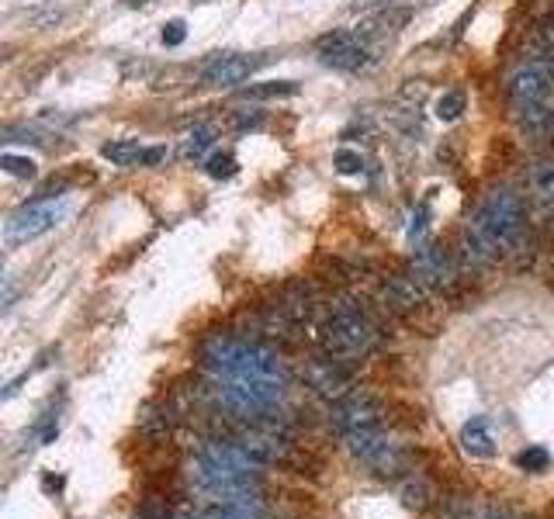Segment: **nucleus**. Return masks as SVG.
<instances>
[{
	"mask_svg": "<svg viewBox=\"0 0 554 519\" xmlns=\"http://www.w3.org/2000/svg\"><path fill=\"white\" fill-rule=\"evenodd\" d=\"M319 340H323L329 357H364L374 343H378V326L371 315L354 302H340L326 312L323 326H319Z\"/></svg>",
	"mask_w": 554,
	"mask_h": 519,
	"instance_id": "4",
	"label": "nucleus"
},
{
	"mask_svg": "<svg viewBox=\"0 0 554 519\" xmlns=\"http://www.w3.org/2000/svg\"><path fill=\"white\" fill-rule=\"evenodd\" d=\"M309 385L323 395H343L350 385V374L343 371V360L340 357H326V360H312L309 371H305Z\"/></svg>",
	"mask_w": 554,
	"mask_h": 519,
	"instance_id": "10",
	"label": "nucleus"
},
{
	"mask_svg": "<svg viewBox=\"0 0 554 519\" xmlns=\"http://www.w3.org/2000/svg\"><path fill=\"white\" fill-rule=\"evenodd\" d=\"M464 111V94L461 90H447V94L437 97V118L440 122H458Z\"/></svg>",
	"mask_w": 554,
	"mask_h": 519,
	"instance_id": "17",
	"label": "nucleus"
},
{
	"mask_svg": "<svg viewBox=\"0 0 554 519\" xmlns=\"http://www.w3.org/2000/svg\"><path fill=\"white\" fill-rule=\"evenodd\" d=\"M298 94V84L295 80H271V84H250L243 90V97L250 101H267V97H291Z\"/></svg>",
	"mask_w": 554,
	"mask_h": 519,
	"instance_id": "15",
	"label": "nucleus"
},
{
	"mask_svg": "<svg viewBox=\"0 0 554 519\" xmlns=\"http://www.w3.org/2000/svg\"><path fill=\"white\" fill-rule=\"evenodd\" d=\"M523 236V205L513 191H489L461 229V257L468 267H485L499 253L513 250Z\"/></svg>",
	"mask_w": 554,
	"mask_h": 519,
	"instance_id": "3",
	"label": "nucleus"
},
{
	"mask_svg": "<svg viewBox=\"0 0 554 519\" xmlns=\"http://www.w3.org/2000/svg\"><path fill=\"white\" fill-rule=\"evenodd\" d=\"M413 274L426 288H447L454 281V263L437 246H419L413 253Z\"/></svg>",
	"mask_w": 554,
	"mask_h": 519,
	"instance_id": "9",
	"label": "nucleus"
},
{
	"mask_svg": "<svg viewBox=\"0 0 554 519\" xmlns=\"http://www.w3.org/2000/svg\"><path fill=\"white\" fill-rule=\"evenodd\" d=\"M461 447L468 450L471 457H492V454H496V440H492L489 423H485L482 416L471 419V423H464V430H461Z\"/></svg>",
	"mask_w": 554,
	"mask_h": 519,
	"instance_id": "11",
	"label": "nucleus"
},
{
	"mask_svg": "<svg viewBox=\"0 0 554 519\" xmlns=\"http://www.w3.org/2000/svg\"><path fill=\"white\" fill-rule=\"evenodd\" d=\"M160 39H163V45H167V49H174V45H181L187 39V25H184L181 18L167 21V25H163V32H160Z\"/></svg>",
	"mask_w": 554,
	"mask_h": 519,
	"instance_id": "21",
	"label": "nucleus"
},
{
	"mask_svg": "<svg viewBox=\"0 0 554 519\" xmlns=\"http://www.w3.org/2000/svg\"><path fill=\"white\" fill-rule=\"evenodd\" d=\"M426 218H430V208H426V205H419V208H416V215H413V225H409V236H413V239L423 236V229H426Z\"/></svg>",
	"mask_w": 554,
	"mask_h": 519,
	"instance_id": "23",
	"label": "nucleus"
},
{
	"mask_svg": "<svg viewBox=\"0 0 554 519\" xmlns=\"http://www.w3.org/2000/svg\"><path fill=\"white\" fill-rule=\"evenodd\" d=\"M516 468L520 471H530V475H541V471L551 468V454L548 447H527L516 454Z\"/></svg>",
	"mask_w": 554,
	"mask_h": 519,
	"instance_id": "16",
	"label": "nucleus"
},
{
	"mask_svg": "<svg viewBox=\"0 0 554 519\" xmlns=\"http://www.w3.org/2000/svg\"><path fill=\"white\" fill-rule=\"evenodd\" d=\"M537 39L544 42V49H554V11L541 18V25H537Z\"/></svg>",
	"mask_w": 554,
	"mask_h": 519,
	"instance_id": "22",
	"label": "nucleus"
},
{
	"mask_svg": "<svg viewBox=\"0 0 554 519\" xmlns=\"http://www.w3.org/2000/svg\"><path fill=\"white\" fill-rule=\"evenodd\" d=\"M333 423L336 436L361 457L368 468L374 471H399L402 464V447L388 436L385 426V409H381L378 398L371 395H343L333 405Z\"/></svg>",
	"mask_w": 554,
	"mask_h": 519,
	"instance_id": "2",
	"label": "nucleus"
},
{
	"mask_svg": "<svg viewBox=\"0 0 554 519\" xmlns=\"http://www.w3.org/2000/svg\"><path fill=\"white\" fill-rule=\"evenodd\" d=\"M208 395L239 419H264L284 398L288 374L274 350L232 333H212L198 346Z\"/></svg>",
	"mask_w": 554,
	"mask_h": 519,
	"instance_id": "1",
	"label": "nucleus"
},
{
	"mask_svg": "<svg viewBox=\"0 0 554 519\" xmlns=\"http://www.w3.org/2000/svg\"><path fill=\"white\" fill-rule=\"evenodd\" d=\"M101 156L115 167H156L167 160V146H139L136 139H118L101 149Z\"/></svg>",
	"mask_w": 554,
	"mask_h": 519,
	"instance_id": "8",
	"label": "nucleus"
},
{
	"mask_svg": "<svg viewBox=\"0 0 554 519\" xmlns=\"http://www.w3.org/2000/svg\"><path fill=\"white\" fill-rule=\"evenodd\" d=\"M212 146H215V129L201 122V125H194V129L184 135L181 156H184V160H201V156H205Z\"/></svg>",
	"mask_w": 554,
	"mask_h": 519,
	"instance_id": "13",
	"label": "nucleus"
},
{
	"mask_svg": "<svg viewBox=\"0 0 554 519\" xmlns=\"http://www.w3.org/2000/svg\"><path fill=\"white\" fill-rule=\"evenodd\" d=\"M0 167L11 173V177H35V160H28V156L4 153L0 156Z\"/></svg>",
	"mask_w": 554,
	"mask_h": 519,
	"instance_id": "20",
	"label": "nucleus"
},
{
	"mask_svg": "<svg viewBox=\"0 0 554 519\" xmlns=\"http://www.w3.org/2000/svg\"><path fill=\"white\" fill-rule=\"evenodd\" d=\"M267 63L264 52H219L212 56L205 66H201V80L212 87H236V84H246L260 66Z\"/></svg>",
	"mask_w": 554,
	"mask_h": 519,
	"instance_id": "7",
	"label": "nucleus"
},
{
	"mask_svg": "<svg viewBox=\"0 0 554 519\" xmlns=\"http://www.w3.org/2000/svg\"><path fill=\"white\" fill-rule=\"evenodd\" d=\"M129 7H142V4H149V0H125Z\"/></svg>",
	"mask_w": 554,
	"mask_h": 519,
	"instance_id": "24",
	"label": "nucleus"
},
{
	"mask_svg": "<svg viewBox=\"0 0 554 519\" xmlns=\"http://www.w3.org/2000/svg\"><path fill=\"white\" fill-rule=\"evenodd\" d=\"M454 519H520L503 506H482V502H458Z\"/></svg>",
	"mask_w": 554,
	"mask_h": 519,
	"instance_id": "14",
	"label": "nucleus"
},
{
	"mask_svg": "<svg viewBox=\"0 0 554 519\" xmlns=\"http://www.w3.org/2000/svg\"><path fill=\"white\" fill-rule=\"evenodd\" d=\"M530 191H534V198L541 201V205L554 208V156L537 160L534 167H530Z\"/></svg>",
	"mask_w": 554,
	"mask_h": 519,
	"instance_id": "12",
	"label": "nucleus"
},
{
	"mask_svg": "<svg viewBox=\"0 0 554 519\" xmlns=\"http://www.w3.org/2000/svg\"><path fill=\"white\" fill-rule=\"evenodd\" d=\"M333 167L336 173H343V177H354V173L364 170V156L354 153V149H340V153L333 156Z\"/></svg>",
	"mask_w": 554,
	"mask_h": 519,
	"instance_id": "19",
	"label": "nucleus"
},
{
	"mask_svg": "<svg viewBox=\"0 0 554 519\" xmlns=\"http://www.w3.org/2000/svg\"><path fill=\"white\" fill-rule=\"evenodd\" d=\"M205 170H208V177H215V180H229L232 173H236V156H232V153H215V156H208Z\"/></svg>",
	"mask_w": 554,
	"mask_h": 519,
	"instance_id": "18",
	"label": "nucleus"
},
{
	"mask_svg": "<svg viewBox=\"0 0 554 519\" xmlns=\"http://www.w3.org/2000/svg\"><path fill=\"white\" fill-rule=\"evenodd\" d=\"M201 4H205V0H201Z\"/></svg>",
	"mask_w": 554,
	"mask_h": 519,
	"instance_id": "25",
	"label": "nucleus"
},
{
	"mask_svg": "<svg viewBox=\"0 0 554 519\" xmlns=\"http://www.w3.org/2000/svg\"><path fill=\"white\" fill-rule=\"evenodd\" d=\"M63 215H66L63 201H28L18 212L7 215V222H4L7 246H21V243H32V239L46 236L49 229H56Z\"/></svg>",
	"mask_w": 554,
	"mask_h": 519,
	"instance_id": "5",
	"label": "nucleus"
},
{
	"mask_svg": "<svg viewBox=\"0 0 554 519\" xmlns=\"http://www.w3.org/2000/svg\"><path fill=\"white\" fill-rule=\"evenodd\" d=\"M316 52L326 66L333 70H343V73H361L364 66L371 63V49L364 45V39L350 28H336V32L323 35L316 42Z\"/></svg>",
	"mask_w": 554,
	"mask_h": 519,
	"instance_id": "6",
	"label": "nucleus"
}]
</instances>
